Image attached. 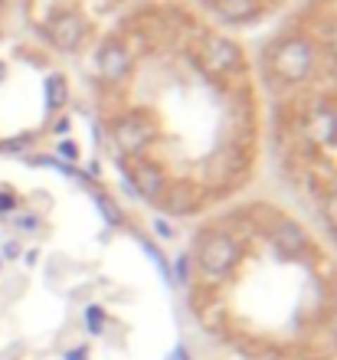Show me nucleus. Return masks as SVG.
Returning <instances> with one entry per match:
<instances>
[{
	"label": "nucleus",
	"mask_w": 337,
	"mask_h": 360,
	"mask_svg": "<svg viewBox=\"0 0 337 360\" xmlns=\"http://www.w3.org/2000/svg\"><path fill=\"white\" fill-rule=\"evenodd\" d=\"M216 7L226 20H249L259 10V0H216Z\"/></svg>",
	"instance_id": "f257e3e1"
}]
</instances>
